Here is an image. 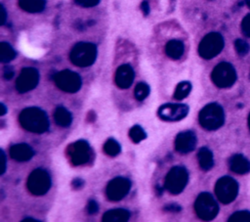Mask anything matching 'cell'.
I'll return each instance as SVG.
<instances>
[{
  "mask_svg": "<svg viewBox=\"0 0 250 222\" xmlns=\"http://www.w3.org/2000/svg\"><path fill=\"white\" fill-rule=\"evenodd\" d=\"M19 121L25 130L41 134L49 129V119L47 113L36 107L25 108L19 116Z\"/></svg>",
  "mask_w": 250,
  "mask_h": 222,
  "instance_id": "6da1fadb",
  "label": "cell"
},
{
  "mask_svg": "<svg viewBox=\"0 0 250 222\" xmlns=\"http://www.w3.org/2000/svg\"><path fill=\"white\" fill-rule=\"evenodd\" d=\"M198 120L204 129L213 131L219 129L225 121V112L223 108L217 103L206 105L198 114Z\"/></svg>",
  "mask_w": 250,
  "mask_h": 222,
  "instance_id": "7a4b0ae2",
  "label": "cell"
},
{
  "mask_svg": "<svg viewBox=\"0 0 250 222\" xmlns=\"http://www.w3.org/2000/svg\"><path fill=\"white\" fill-rule=\"evenodd\" d=\"M97 58V47L90 42H79L75 44L70 53V62L80 67H86L92 66Z\"/></svg>",
  "mask_w": 250,
  "mask_h": 222,
  "instance_id": "3957f363",
  "label": "cell"
},
{
  "mask_svg": "<svg viewBox=\"0 0 250 222\" xmlns=\"http://www.w3.org/2000/svg\"><path fill=\"white\" fill-rule=\"evenodd\" d=\"M188 182V172L184 166H174L167 173L164 181L165 189L172 195H179Z\"/></svg>",
  "mask_w": 250,
  "mask_h": 222,
  "instance_id": "277c9868",
  "label": "cell"
},
{
  "mask_svg": "<svg viewBox=\"0 0 250 222\" xmlns=\"http://www.w3.org/2000/svg\"><path fill=\"white\" fill-rule=\"evenodd\" d=\"M66 155L73 165H83L92 160L94 152L87 141L78 140L68 145Z\"/></svg>",
  "mask_w": 250,
  "mask_h": 222,
  "instance_id": "5b68a950",
  "label": "cell"
},
{
  "mask_svg": "<svg viewBox=\"0 0 250 222\" xmlns=\"http://www.w3.org/2000/svg\"><path fill=\"white\" fill-rule=\"evenodd\" d=\"M225 45L223 36L218 32H210L199 43L198 54L205 60H210L221 53Z\"/></svg>",
  "mask_w": 250,
  "mask_h": 222,
  "instance_id": "8992f818",
  "label": "cell"
},
{
  "mask_svg": "<svg viewBox=\"0 0 250 222\" xmlns=\"http://www.w3.org/2000/svg\"><path fill=\"white\" fill-rule=\"evenodd\" d=\"M196 215L202 220H212L219 212V205L213 196L209 193H201L194 201Z\"/></svg>",
  "mask_w": 250,
  "mask_h": 222,
  "instance_id": "52a82bcc",
  "label": "cell"
},
{
  "mask_svg": "<svg viewBox=\"0 0 250 222\" xmlns=\"http://www.w3.org/2000/svg\"><path fill=\"white\" fill-rule=\"evenodd\" d=\"M211 79L217 87L229 88L232 86L236 80L235 68L229 63H220L214 67L211 73Z\"/></svg>",
  "mask_w": 250,
  "mask_h": 222,
  "instance_id": "ba28073f",
  "label": "cell"
},
{
  "mask_svg": "<svg viewBox=\"0 0 250 222\" xmlns=\"http://www.w3.org/2000/svg\"><path fill=\"white\" fill-rule=\"evenodd\" d=\"M27 189L34 196H43L51 188L50 174L42 168L33 170L27 179Z\"/></svg>",
  "mask_w": 250,
  "mask_h": 222,
  "instance_id": "9c48e42d",
  "label": "cell"
},
{
  "mask_svg": "<svg viewBox=\"0 0 250 222\" xmlns=\"http://www.w3.org/2000/svg\"><path fill=\"white\" fill-rule=\"evenodd\" d=\"M215 194L217 199L225 204L230 203L235 200L238 194V184L237 182L229 177H221L215 185Z\"/></svg>",
  "mask_w": 250,
  "mask_h": 222,
  "instance_id": "30bf717a",
  "label": "cell"
},
{
  "mask_svg": "<svg viewBox=\"0 0 250 222\" xmlns=\"http://www.w3.org/2000/svg\"><path fill=\"white\" fill-rule=\"evenodd\" d=\"M54 81L59 89L66 93H76L82 84L80 75L69 69L57 72L54 76Z\"/></svg>",
  "mask_w": 250,
  "mask_h": 222,
  "instance_id": "8fae6325",
  "label": "cell"
},
{
  "mask_svg": "<svg viewBox=\"0 0 250 222\" xmlns=\"http://www.w3.org/2000/svg\"><path fill=\"white\" fill-rule=\"evenodd\" d=\"M189 108L186 104L167 103L159 107L157 115L160 119L169 122L180 121L185 118L188 113Z\"/></svg>",
  "mask_w": 250,
  "mask_h": 222,
  "instance_id": "7c38bea8",
  "label": "cell"
},
{
  "mask_svg": "<svg viewBox=\"0 0 250 222\" xmlns=\"http://www.w3.org/2000/svg\"><path fill=\"white\" fill-rule=\"evenodd\" d=\"M131 189V181L125 177H115L106 186V197L111 201H118L125 198Z\"/></svg>",
  "mask_w": 250,
  "mask_h": 222,
  "instance_id": "4fadbf2b",
  "label": "cell"
},
{
  "mask_svg": "<svg viewBox=\"0 0 250 222\" xmlns=\"http://www.w3.org/2000/svg\"><path fill=\"white\" fill-rule=\"evenodd\" d=\"M39 82V71L35 67H24L16 80V89L20 93H26L34 89Z\"/></svg>",
  "mask_w": 250,
  "mask_h": 222,
  "instance_id": "5bb4252c",
  "label": "cell"
},
{
  "mask_svg": "<svg viewBox=\"0 0 250 222\" xmlns=\"http://www.w3.org/2000/svg\"><path fill=\"white\" fill-rule=\"evenodd\" d=\"M196 135L190 130L180 132L175 139V149L180 154L192 152L196 147Z\"/></svg>",
  "mask_w": 250,
  "mask_h": 222,
  "instance_id": "9a60e30c",
  "label": "cell"
},
{
  "mask_svg": "<svg viewBox=\"0 0 250 222\" xmlns=\"http://www.w3.org/2000/svg\"><path fill=\"white\" fill-rule=\"evenodd\" d=\"M135 78V72L133 67L130 65L120 66L115 72V84L120 89L129 88Z\"/></svg>",
  "mask_w": 250,
  "mask_h": 222,
  "instance_id": "2e32d148",
  "label": "cell"
},
{
  "mask_svg": "<svg viewBox=\"0 0 250 222\" xmlns=\"http://www.w3.org/2000/svg\"><path fill=\"white\" fill-rule=\"evenodd\" d=\"M33 155H34L33 149L29 145L24 143L14 145L10 149V156L16 161H20V162L28 161L29 159L32 158Z\"/></svg>",
  "mask_w": 250,
  "mask_h": 222,
  "instance_id": "e0dca14e",
  "label": "cell"
},
{
  "mask_svg": "<svg viewBox=\"0 0 250 222\" xmlns=\"http://www.w3.org/2000/svg\"><path fill=\"white\" fill-rule=\"evenodd\" d=\"M229 166V169L236 174H246L250 171V161L240 154L230 156Z\"/></svg>",
  "mask_w": 250,
  "mask_h": 222,
  "instance_id": "ac0fdd59",
  "label": "cell"
},
{
  "mask_svg": "<svg viewBox=\"0 0 250 222\" xmlns=\"http://www.w3.org/2000/svg\"><path fill=\"white\" fill-rule=\"evenodd\" d=\"M130 218V212L123 208H114L104 213L102 220L104 222H124Z\"/></svg>",
  "mask_w": 250,
  "mask_h": 222,
  "instance_id": "d6986e66",
  "label": "cell"
},
{
  "mask_svg": "<svg viewBox=\"0 0 250 222\" xmlns=\"http://www.w3.org/2000/svg\"><path fill=\"white\" fill-rule=\"evenodd\" d=\"M185 51L184 43L178 39H172L165 45V54L172 60H179Z\"/></svg>",
  "mask_w": 250,
  "mask_h": 222,
  "instance_id": "ffe728a7",
  "label": "cell"
},
{
  "mask_svg": "<svg viewBox=\"0 0 250 222\" xmlns=\"http://www.w3.org/2000/svg\"><path fill=\"white\" fill-rule=\"evenodd\" d=\"M197 159H198V163L199 166L202 170L208 171L210 170L213 165H214V158H213V154L212 152L206 148L203 147L201 148L198 153H197Z\"/></svg>",
  "mask_w": 250,
  "mask_h": 222,
  "instance_id": "44dd1931",
  "label": "cell"
},
{
  "mask_svg": "<svg viewBox=\"0 0 250 222\" xmlns=\"http://www.w3.org/2000/svg\"><path fill=\"white\" fill-rule=\"evenodd\" d=\"M54 119L61 127H68L72 122L71 112L64 107H58L54 111Z\"/></svg>",
  "mask_w": 250,
  "mask_h": 222,
  "instance_id": "7402d4cb",
  "label": "cell"
},
{
  "mask_svg": "<svg viewBox=\"0 0 250 222\" xmlns=\"http://www.w3.org/2000/svg\"><path fill=\"white\" fill-rule=\"evenodd\" d=\"M19 5L27 13H40L45 9L46 0H19Z\"/></svg>",
  "mask_w": 250,
  "mask_h": 222,
  "instance_id": "603a6c76",
  "label": "cell"
},
{
  "mask_svg": "<svg viewBox=\"0 0 250 222\" xmlns=\"http://www.w3.org/2000/svg\"><path fill=\"white\" fill-rule=\"evenodd\" d=\"M17 56L14 48L7 42L0 43V62L1 63H9L14 60Z\"/></svg>",
  "mask_w": 250,
  "mask_h": 222,
  "instance_id": "cb8c5ba5",
  "label": "cell"
},
{
  "mask_svg": "<svg viewBox=\"0 0 250 222\" xmlns=\"http://www.w3.org/2000/svg\"><path fill=\"white\" fill-rule=\"evenodd\" d=\"M191 91V83L189 81L180 82L174 92V98L176 100H183L189 95Z\"/></svg>",
  "mask_w": 250,
  "mask_h": 222,
  "instance_id": "d4e9b609",
  "label": "cell"
},
{
  "mask_svg": "<svg viewBox=\"0 0 250 222\" xmlns=\"http://www.w3.org/2000/svg\"><path fill=\"white\" fill-rule=\"evenodd\" d=\"M120 151H121L120 144L112 138L107 139L104 144V152L109 156H116L117 155H119Z\"/></svg>",
  "mask_w": 250,
  "mask_h": 222,
  "instance_id": "484cf974",
  "label": "cell"
},
{
  "mask_svg": "<svg viewBox=\"0 0 250 222\" xmlns=\"http://www.w3.org/2000/svg\"><path fill=\"white\" fill-rule=\"evenodd\" d=\"M129 137H130V139L133 143L138 144V143H140L141 141H143L146 138V131L144 130L143 127L136 124L130 129Z\"/></svg>",
  "mask_w": 250,
  "mask_h": 222,
  "instance_id": "4316f807",
  "label": "cell"
},
{
  "mask_svg": "<svg viewBox=\"0 0 250 222\" xmlns=\"http://www.w3.org/2000/svg\"><path fill=\"white\" fill-rule=\"evenodd\" d=\"M149 86L145 82H140L134 89V96L138 101L145 100L149 95Z\"/></svg>",
  "mask_w": 250,
  "mask_h": 222,
  "instance_id": "83f0119b",
  "label": "cell"
},
{
  "mask_svg": "<svg viewBox=\"0 0 250 222\" xmlns=\"http://www.w3.org/2000/svg\"><path fill=\"white\" fill-rule=\"evenodd\" d=\"M229 222H250V211L240 210L231 214L229 218Z\"/></svg>",
  "mask_w": 250,
  "mask_h": 222,
  "instance_id": "f1b7e54d",
  "label": "cell"
},
{
  "mask_svg": "<svg viewBox=\"0 0 250 222\" xmlns=\"http://www.w3.org/2000/svg\"><path fill=\"white\" fill-rule=\"evenodd\" d=\"M234 48L239 56H245L250 50L249 44L243 39H236L234 42Z\"/></svg>",
  "mask_w": 250,
  "mask_h": 222,
  "instance_id": "f546056e",
  "label": "cell"
},
{
  "mask_svg": "<svg viewBox=\"0 0 250 222\" xmlns=\"http://www.w3.org/2000/svg\"><path fill=\"white\" fill-rule=\"evenodd\" d=\"M241 29L246 37H250V14L243 18L241 22Z\"/></svg>",
  "mask_w": 250,
  "mask_h": 222,
  "instance_id": "4dcf8cb0",
  "label": "cell"
},
{
  "mask_svg": "<svg viewBox=\"0 0 250 222\" xmlns=\"http://www.w3.org/2000/svg\"><path fill=\"white\" fill-rule=\"evenodd\" d=\"M101 0H74V2L81 7L84 8H89V7H94L100 3Z\"/></svg>",
  "mask_w": 250,
  "mask_h": 222,
  "instance_id": "1f68e13d",
  "label": "cell"
},
{
  "mask_svg": "<svg viewBox=\"0 0 250 222\" xmlns=\"http://www.w3.org/2000/svg\"><path fill=\"white\" fill-rule=\"evenodd\" d=\"M86 210L88 212V214L90 215H93V214H96L98 211H99V205L97 203L96 200H89V202L87 203V206H86Z\"/></svg>",
  "mask_w": 250,
  "mask_h": 222,
  "instance_id": "d6a6232c",
  "label": "cell"
},
{
  "mask_svg": "<svg viewBox=\"0 0 250 222\" xmlns=\"http://www.w3.org/2000/svg\"><path fill=\"white\" fill-rule=\"evenodd\" d=\"M14 75H15V70H14L13 67H11V66L4 67V68H3V76H4V78L6 80L12 79L14 77Z\"/></svg>",
  "mask_w": 250,
  "mask_h": 222,
  "instance_id": "836d02e7",
  "label": "cell"
},
{
  "mask_svg": "<svg viewBox=\"0 0 250 222\" xmlns=\"http://www.w3.org/2000/svg\"><path fill=\"white\" fill-rule=\"evenodd\" d=\"M164 210L170 211V212H178L181 210V206L178 205L177 203H170L164 207Z\"/></svg>",
  "mask_w": 250,
  "mask_h": 222,
  "instance_id": "e575fe53",
  "label": "cell"
},
{
  "mask_svg": "<svg viewBox=\"0 0 250 222\" xmlns=\"http://www.w3.org/2000/svg\"><path fill=\"white\" fill-rule=\"evenodd\" d=\"M71 186L73 189L75 190H79L84 186V180L80 179V178H76L71 182Z\"/></svg>",
  "mask_w": 250,
  "mask_h": 222,
  "instance_id": "d590c367",
  "label": "cell"
},
{
  "mask_svg": "<svg viewBox=\"0 0 250 222\" xmlns=\"http://www.w3.org/2000/svg\"><path fill=\"white\" fill-rule=\"evenodd\" d=\"M141 10L145 16H147L149 14V4L146 0H144L141 4Z\"/></svg>",
  "mask_w": 250,
  "mask_h": 222,
  "instance_id": "8d00e7d4",
  "label": "cell"
},
{
  "mask_svg": "<svg viewBox=\"0 0 250 222\" xmlns=\"http://www.w3.org/2000/svg\"><path fill=\"white\" fill-rule=\"evenodd\" d=\"M0 9H1V13H0V24L3 25L6 22V19H7V14H6V10L4 8L3 5H0Z\"/></svg>",
  "mask_w": 250,
  "mask_h": 222,
  "instance_id": "74e56055",
  "label": "cell"
},
{
  "mask_svg": "<svg viewBox=\"0 0 250 222\" xmlns=\"http://www.w3.org/2000/svg\"><path fill=\"white\" fill-rule=\"evenodd\" d=\"M1 157H2V169H1V174H4L5 171H6V155H5L3 150H1Z\"/></svg>",
  "mask_w": 250,
  "mask_h": 222,
  "instance_id": "f35d334b",
  "label": "cell"
},
{
  "mask_svg": "<svg viewBox=\"0 0 250 222\" xmlns=\"http://www.w3.org/2000/svg\"><path fill=\"white\" fill-rule=\"evenodd\" d=\"M0 109H1L0 115H4V114L7 112V109H6V107H5V105H4L3 103L0 105Z\"/></svg>",
  "mask_w": 250,
  "mask_h": 222,
  "instance_id": "ab89813d",
  "label": "cell"
},
{
  "mask_svg": "<svg viewBox=\"0 0 250 222\" xmlns=\"http://www.w3.org/2000/svg\"><path fill=\"white\" fill-rule=\"evenodd\" d=\"M22 221H39V220H37V219H34V218H30V217H26V218H24Z\"/></svg>",
  "mask_w": 250,
  "mask_h": 222,
  "instance_id": "60d3db41",
  "label": "cell"
},
{
  "mask_svg": "<svg viewBox=\"0 0 250 222\" xmlns=\"http://www.w3.org/2000/svg\"><path fill=\"white\" fill-rule=\"evenodd\" d=\"M248 126H249V130H250V113H249V116H248Z\"/></svg>",
  "mask_w": 250,
  "mask_h": 222,
  "instance_id": "b9f144b4",
  "label": "cell"
},
{
  "mask_svg": "<svg viewBox=\"0 0 250 222\" xmlns=\"http://www.w3.org/2000/svg\"><path fill=\"white\" fill-rule=\"evenodd\" d=\"M246 3H247V6L250 8V0H246Z\"/></svg>",
  "mask_w": 250,
  "mask_h": 222,
  "instance_id": "7bdbcfd3",
  "label": "cell"
}]
</instances>
